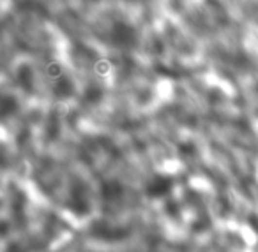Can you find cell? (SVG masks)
Listing matches in <instances>:
<instances>
[{"instance_id":"6da1fadb","label":"cell","mask_w":258,"mask_h":252,"mask_svg":"<svg viewBox=\"0 0 258 252\" xmlns=\"http://www.w3.org/2000/svg\"><path fill=\"white\" fill-rule=\"evenodd\" d=\"M110 35H112L113 44H117L120 48H131L133 44L137 43V30L133 29L131 25L124 23V21L113 23Z\"/></svg>"},{"instance_id":"3957f363","label":"cell","mask_w":258,"mask_h":252,"mask_svg":"<svg viewBox=\"0 0 258 252\" xmlns=\"http://www.w3.org/2000/svg\"><path fill=\"white\" fill-rule=\"evenodd\" d=\"M73 92H74V85L69 78L59 76L55 79V85H53L55 97H59V99H68V97L73 95Z\"/></svg>"},{"instance_id":"5b68a950","label":"cell","mask_w":258,"mask_h":252,"mask_svg":"<svg viewBox=\"0 0 258 252\" xmlns=\"http://www.w3.org/2000/svg\"><path fill=\"white\" fill-rule=\"evenodd\" d=\"M103 192H104V198H106V199H112V198H117V196H120L122 189H120V185H119V184H115V182H110L108 185H104Z\"/></svg>"},{"instance_id":"277c9868","label":"cell","mask_w":258,"mask_h":252,"mask_svg":"<svg viewBox=\"0 0 258 252\" xmlns=\"http://www.w3.org/2000/svg\"><path fill=\"white\" fill-rule=\"evenodd\" d=\"M16 76H18V81L25 90H32V69L29 65H23V67L18 69Z\"/></svg>"},{"instance_id":"7a4b0ae2","label":"cell","mask_w":258,"mask_h":252,"mask_svg":"<svg viewBox=\"0 0 258 252\" xmlns=\"http://www.w3.org/2000/svg\"><path fill=\"white\" fill-rule=\"evenodd\" d=\"M170 190H172V178L170 176H165V174H157V176H154L145 187L147 196L152 199L165 198Z\"/></svg>"},{"instance_id":"8992f818","label":"cell","mask_w":258,"mask_h":252,"mask_svg":"<svg viewBox=\"0 0 258 252\" xmlns=\"http://www.w3.org/2000/svg\"><path fill=\"white\" fill-rule=\"evenodd\" d=\"M85 99L90 102L99 101V99H101V90H99V88H90V90L87 92V97H85Z\"/></svg>"}]
</instances>
